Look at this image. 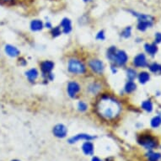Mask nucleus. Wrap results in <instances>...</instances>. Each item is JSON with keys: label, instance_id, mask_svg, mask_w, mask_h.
Returning a JSON list of instances; mask_svg holds the SVG:
<instances>
[{"label": "nucleus", "instance_id": "f257e3e1", "mask_svg": "<svg viewBox=\"0 0 161 161\" xmlns=\"http://www.w3.org/2000/svg\"><path fill=\"white\" fill-rule=\"evenodd\" d=\"M95 113L107 122L114 121L118 117L122 111L120 100L110 94H103L98 98L95 104Z\"/></svg>", "mask_w": 161, "mask_h": 161}, {"label": "nucleus", "instance_id": "6ab92c4d", "mask_svg": "<svg viewBox=\"0 0 161 161\" xmlns=\"http://www.w3.org/2000/svg\"><path fill=\"white\" fill-rule=\"evenodd\" d=\"M137 79H138V81H139L140 84L144 85V84H146V83H148L149 81L150 75H149L148 72H141V73L137 74Z\"/></svg>", "mask_w": 161, "mask_h": 161}, {"label": "nucleus", "instance_id": "ddd939ff", "mask_svg": "<svg viewBox=\"0 0 161 161\" xmlns=\"http://www.w3.org/2000/svg\"><path fill=\"white\" fill-rule=\"evenodd\" d=\"M59 26L61 27L62 31L64 34H69L73 31V25H72L71 19L68 17H64L60 22Z\"/></svg>", "mask_w": 161, "mask_h": 161}, {"label": "nucleus", "instance_id": "9b49d317", "mask_svg": "<svg viewBox=\"0 0 161 161\" xmlns=\"http://www.w3.org/2000/svg\"><path fill=\"white\" fill-rule=\"evenodd\" d=\"M4 53L8 57L12 58H18L20 55V51L19 50V48L12 44H6L4 46Z\"/></svg>", "mask_w": 161, "mask_h": 161}, {"label": "nucleus", "instance_id": "f704fd0d", "mask_svg": "<svg viewBox=\"0 0 161 161\" xmlns=\"http://www.w3.org/2000/svg\"><path fill=\"white\" fill-rule=\"evenodd\" d=\"M91 161H103L101 158H100L99 157H96V156H95V157H93L92 159H91Z\"/></svg>", "mask_w": 161, "mask_h": 161}, {"label": "nucleus", "instance_id": "2f4dec72", "mask_svg": "<svg viewBox=\"0 0 161 161\" xmlns=\"http://www.w3.org/2000/svg\"><path fill=\"white\" fill-rule=\"evenodd\" d=\"M154 40H155L156 44L160 43L161 42V33H159V32L156 33L155 36H154Z\"/></svg>", "mask_w": 161, "mask_h": 161}, {"label": "nucleus", "instance_id": "423d86ee", "mask_svg": "<svg viewBox=\"0 0 161 161\" xmlns=\"http://www.w3.org/2000/svg\"><path fill=\"white\" fill-rule=\"evenodd\" d=\"M81 91V85L75 80L69 81L67 85V94L71 99H75Z\"/></svg>", "mask_w": 161, "mask_h": 161}, {"label": "nucleus", "instance_id": "9d476101", "mask_svg": "<svg viewBox=\"0 0 161 161\" xmlns=\"http://www.w3.org/2000/svg\"><path fill=\"white\" fill-rule=\"evenodd\" d=\"M68 128L63 123H58L56 124L53 128V134L58 138H64L68 135Z\"/></svg>", "mask_w": 161, "mask_h": 161}, {"label": "nucleus", "instance_id": "39448f33", "mask_svg": "<svg viewBox=\"0 0 161 161\" xmlns=\"http://www.w3.org/2000/svg\"><path fill=\"white\" fill-rule=\"evenodd\" d=\"M127 62H128V56L127 53L123 50H116L111 63V64L116 65V67H123L127 64Z\"/></svg>", "mask_w": 161, "mask_h": 161}, {"label": "nucleus", "instance_id": "dca6fc26", "mask_svg": "<svg viewBox=\"0 0 161 161\" xmlns=\"http://www.w3.org/2000/svg\"><path fill=\"white\" fill-rule=\"evenodd\" d=\"M82 151L85 155L92 156L95 152V146L91 141H85L82 144Z\"/></svg>", "mask_w": 161, "mask_h": 161}, {"label": "nucleus", "instance_id": "aec40b11", "mask_svg": "<svg viewBox=\"0 0 161 161\" xmlns=\"http://www.w3.org/2000/svg\"><path fill=\"white\" fill-rule=\"evenodd\" d=\"M136 89H137V85L133 81H130V80H128L124 86V91L127 94H132V92H134L136 90Z\"/></svg>", "mask_w": 161, "mask_h": 161}, {"label": "nucleus", "instance_id": "0eeeda50", "mask_svg": "<svg viewBox=\"0 0 161 161\" xmlns=\"http://www.w3.org/2000/svg\"><path fill=\"white\" fill-rule=\"evenodd\" d=\"M103 89V85L99 81H92V82L89 83L86 86V91L91 95H100V92L102 91Z\"/></svg>", "mask_w": 161, "mask_h": 161}, {"label": "nucleus", "instance_id": "393cba45", "mask_svg": "<svg viewBox=\"0 0 161 161\" xmlns=\"http://www.w3.org/2000/svg\"><path fill=\"white\" fill-rule=\"evenodd\" d=\"M77 109L79 112H85V111H88L89 106L85 100H79L77 104Z\"/></svg>", "mask_w": 161, "mask_h": 161}, {"label": "nucleus", "instance_id": "5701e85b", "mask_svg": "<svg viewBox=\"0 0 161 161\" xmlns=\"http://www.w3.org/2000/svg\"><path fill=\"white\" fill-rule=\"evenodd\" d=\"M148 161H159L161 159V154L159 153H154L152 151H149L147 154Z\"/></svg>", "mask_w": 161, "mask_h": 161}, {"label": "nucleus", "instance_id": "c85d7f7f", "mask_svg": "<svg viewBox=\"0 0 161 161\" xmlns=\"http://www.w3.org/2000/svg\"><path fill=\"white\" fill-rule=\"evenodd\" d=\"M151 127H153V128H156V127H158L161 124V117L159 116H156L152 118L150 122Z\"/></svg>", "mask_w": 161, "mask_h": 161}, {"label": "nucleus", "instance_id": "4be33fe9", "mask_svg": "<svg viewBox=\"0 0 161 161\" xmlns=\"http://www.w3.org/2000/svg\"><path fill=\"white\" fill-rule=\"evenodd\" d=\"M141 108L143 109V111H147V112H152L153 110V106L152 101L149 100H144L141 104Z\"/></svg>", "mask_w": 161, "mask_h": 161}, {"label": "nucleus", "instance_id": "1a4fd4ad", "mask_svg": "<svg viewBox=\"0 0 161 161\" xmlns=\"http://www.w3.org/2000/svg\"><path fill=\"white\" fill-rule=\"evenodd\" d=\"M95 137H96L95 136L88 134V133H78V134L74 135L69 138L68 142L70 144H74L79 141H93L94 139H95Z\"/></svg>", "mask_w": 161, "mask_h": 161}, {"label": "nucleus", "instance_id": "72a5a7b5", "mask_svg": "<svg viewBox=\"0 0 161 161\" xmlns=\"http://www.w3.org/2000/svg\"><path fill=\"white\" fill-rule=\"evenodd\" d=\"M111 71L112 72V74H116V72H117V67L116 65H114V64H111Z\"/></svg>", "mask_w": 161, "mask_h": 161}, {"label": "nucleus", "instance_id": "a878e982", "mask_svg": "<svg viewBox=\"0 0 161 161\" xmlns=\"http://www.w3.org/2000/svg\"><path fill=\"white\" fill-rule=\"evenodd\" d=\"M51 36L53 38H57V37L60 36L62 34H63V31H62L61 27L59 26H54L51 29Z\"/></svg>", "mask_w": 161, "mask_h": 161}, {"label": "nucleus", "instance_id": "f8f14e48", "mask_svg": "<svg viewBox=\"0 0 161 161\" xmlns=\"http://www.w3.org/2000/svg\"><path fill=\"white\" fill-rule=\"evenodd\" d=\"M132 64L136 68H144V67L148 66V61H147V58L146 56L143 53H139L137 54L134 58H133V61Z\"/></svg>", "mask_w": 161, "mask_h": 161}, {"label": "nucleus", "instance_id": "473e14b6", "mask_svg": "<svg viewBox=\"0 0 161 161\" xmlns=\"http://www.w3.org/2000/svg\"><path fill=\"white\" fill-rule=\"evenodd\" d=\"M44 27H45V28H47V29H49V30H51L53 26V24H52V23H51L49 20H47V21L46 22V23H44Z\"/></svg>", "mask_w": 161, "mask_h": 161}, {"label": "nucleus", "instance_id": "7c9ffc66", "mask_svg": "<svg viewBox=\"0 0 161 161\" xmlns=\"http://www.w3.org/2000/svg\"><path fill=\"white\" fill-rule=\"evenodd\" d=\"M18 0H0V3L1 4H4V5H12L17 2Z\"/></svg>", "mask_w": 161, "mask_h": 161}, {"label": "nucleus", "instance_id": "20e7f679", "mask_svg": "<svg viewBox=\"0 0 161 161\" xmlns=\"http://www.w3.org/2000/svg\"><path fill=\"white\" fill-rule=\"evenodd\" d=\"M88 67L93 74L97 75H102L105 72V64L101 60L98 58L90 59L88 63Z\"/></svg>", "mask_w": 161, "mask_h": 161}, {"label": "nucleus", "instance_id": "e433bc0d", "mask_svg": "<svg viewBox=\"0 0 161 161\" xmlns=\"http://www.w3.org/2000/svg\"><path fill=\"white\" fill-rule=\"evenodd\" d=\"M10 161H20V160H19V159H16V158H14V159H12V160Z\"/></svg>", "mask_w": 161, "mask_h": 161}, {"label": "nucleus", "instance_id": "c756f323", "mask_svg": "<svg viewBox=\"0 0 161 161\" xmlns=\"http://www.w3.org/2000/svg\"><path fill=\"white\" fill-rule=\"evenodd\" d=\"M95 39L98 40V41H101V42L106 40V33H105L103 30H100L97 32V34L95 36Z\"/></svg>", "mask_w": 161, "mask_h": 161}, {"label": "nucleus", "instance_id": "4468645a", "mask_svg": "<svg viewBox=\"0 0 161 161\" xmlns=\"http://www.w3.org/2000/svg\"><path fill=\"white\" fill-rule=\"evenodd\" d=\"M44 28H45L44 27V22L42 19H32L31 23H30V29L33 32L41 31Z\"/></svg>", "mask_w": 161, "mask_h": 161}, {"label": "nucleus", "instance_id": "bb28decb", "mask_svg": "<svg viewBox=\"0 0 161 161\" xmlns=\"http://www.w3.org/2000/svg\"><path fill=\"white\" fill-rule=\"evenodd\" d=\"M116 50H117V48H116L115 46H111V47H110L107 49V51H106V58H107L110 62L112 60V58H113Z\"/></svg>", "mask_w": 161, "mask_h": 161}, {"label": "nucleus", "instance_id": "c9c22d12", "mask_svg": "<svg viewBox=\"0 0 161 161\" xmlns=\"http://www.w3.org/2000/svg\"><path fill=\"white\" fill-rule=\"evenodd\" d=\"M82 1H83V2H84V3H91L93 0H82Z\"/></svg>", "mask_w": 161, "mask_h": 161}, {"label": "nucleus", "instance_id": "cd10ccee", "mask_svg": "<svg viewBox=\"0 0 161 161\" xmlns=\"http://www.w3.org/2000/svg\"><path fill=\"white\" fill-rule=\"evenodd\" d=\"M132 36V27L127 26L121 31V36L124 39H127Z\"/></svg>", "mask_w": 161, "mask_h": 161}, {"label": "nucleus", "instance_id": "2eb2a0df", "mask_svg": "<svg viewBox=\"0 0 161 161\" xmlns=\"http://www.w3.org/2000/svg\"><path fill=\"white\" fill-rule=\"evenodd\" d=\"M25 74L27 80L30 83H35L36 81V79H38V77H39V72H38V70L36 69H35V68L28 69L25 73Z\"/></svg>", "mask_w": 161, "mask_h": 161}, {"label": "nucleus", "instance_id": "a211bd4d", "mask_svg": "<svg viewBox=\"0 0 161 161\" xmlns=\"http://www.w3.org/2000/svg\"><path fill=\"white\" fill-rule=\"evenodd\" d=\"M145 52L148 55L154 56L158 52V47L156 43H146L144 45Z\"/></svg>", "mask_w": 161, "mask_h": 161}, {"label": "nucleus", "instance_id": "412c9836", "mask_svg": "<svg viewBox=\"0 0 161 161\" xmlns=\"http://www.w3.org/2000/svg\"><path fill=\"white\" fill-rule=\"evenodd\" d=\"M148 69L153 74H157V75L161 74V65L158 63H153V64H149L148 65Z\"/></svg>", "mask_w": 161, "mask_h": 161}, {"label": "nucleus", "instance_id": "7ed1b4c3", "mask_svg": "<svg viewBox=\"0 0 161 161\" xmlns=\"http://www.w3.org/2000/svg\"><path fill=\"white\" fill-rule=\"evenodd\" d=\"M137 143H139L140 145L143 146L146 149H148V150H151V149L156 148L157 145H158L157 139L149 133L140 134L137 137Z\"/></svg>", "mask_w": 161, "mask_h": 161}, {"label": "nucleus", "instance_id": "f3484780", "mask_svg": "<svg viewBox=\"0 0 161 161\" xmlns=\"http://www.w3.org/2000/svg\"><path fill=\"white\" fill-rule=\"evenodd\" d=\"M153 21L150 20H137V29L140 31H145L148 28H151L153 26Z\"/></svg>", "mask_w": 161, "mask_h": 161}, {"label": "nucleus", "instance_id": "f03ea898", "mask_svg": "<svg viewBox=\"0 0 161 161\" xmlns=\"http://www.w3.org/2000/svg\"><path fill=\"white\" fill-rule=\"evenodd\" d=\"M68 71L74 75H84L87 73L88 68L82 60L73 58L68 62Z\"/></svg>", "mask_w": 161, "mask_h": 161}, {"label": "nucleus", "instance_id": "6e6552de", "mask_svg": "<svg viewBox=\"0 0 161 161\" xmlns=\"http://www.w3.org/2000/svg\"><path fill=\"white\" fill-rule=\"evenodd\" d=\"M54 67H55V64L51 60H44L40 64V69L42 71L43 79H45L49 74L53 73Z\"/></svg>", "mask_w": 161, "mask_h": 161}, {"label": "nucleus", "instance_id": "b1692460", "mask_svg": "<svg viewBox=\"0 0 161 161\" xmlns=\"http://www.w3.org/2000/svg\"><path fill=\"white\" fill-rule=\"evenodd\" d=\"M126 74H127V78L130 81H133L137 77V74L136 70L132 68H128L126 71Z\"/></svg>", "mask_w": 161, "mask_h": 161}]
</instances>
